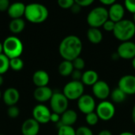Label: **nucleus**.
Returning <instances> with one entry per match:
<instances>
[{
  "instance_id": "f257e3e1",
  "label": "nucleus",
  "mask_w": 135,
  "mask_h": 135,
  "mask_svg": "<svg viewBox=\"0 0 135 135\" xmlns=\"http://www.w3.org/2000/svg\"><path fill=\"white\" fill-rule=\"evenodd\" d=\"M83 45L81 39L75 35H69L64 37L59 47V52L63 60L72 62L80 57Z\"/></svg>"
},
{
  "instance_id": "f03ea898",
  "label": "nucleus",
  "mask_w": 135,
  "mask_h": 135,
  "mask_svg": "<svg viewBox=\"0 0 135 135\" xmlns=\"http://www.w3.org/2000/svg\"><path fill=\"white\" fill-rule=\"evenodd\" d=\"M49 15L47 8L40 3H30L26 5L25 17L27 21L33 24H40L44 22Z\"/></svg>"
},
{
  "instance_id": "7ed1b4c3",
  "label": "nucleus",
  "mask_w": 135,
  "mask_h": 135,
  "mask_svg": "<svg viewBox=\"0 0 135 135\" xmlns=\"http://www.w3.org/2000/svg\"><path fill=\"white\" fill-rule=\"evenodd\" d=\"M113 35L121 42L131 41L135 36V24L133 21L128 19H123L115 23Z\"/></svg>"
},
{
  "instance_id": "20e7f679",
  "label": "nucleus",
  "mask_w": 135,
  "mask_h": 135,
  "mask_svg": "<svg viewBox=\"0 0 135 135\" xmlns=\"http://www.w3.org/2000/svg\"><path fill=\"white\" fill-rule=\"evenodd\" d=\"M2 45L3 54L9 59L19 58L24 50V46L21 40L15 36L6 37L3 41Z\"/></svg>"
},
{
  "instance_id": "39448f33",
  "label": "nucleus",
  "mask_w": 135,
  "mask_h": 135,
  "mask_svg": "<svg viewBox=\"0 0 135 135\" xmlns=\"http://www.w3.org/2000/svg\"><path fill=\"white\" fill-rule=\"evenodd\" d=\"M109 19L108 10L104 6H97L91 9L87 15V23L90 28H97L103 26V25Z\"/></svg>"
},
{
  "instance_id": "423d86ee",
  "label": "nucleus",
  "mask_w": 135,
  "mask_h": 135,
  "mask_svg": "<svg viewBox=\"0 0 135 135\" xmlns=\"http://www.w3.org/2000/svg\"><path fill=\"white\" fill-rule=\"evenodd\" d=\"M85 85L81 81H70L66 83L62 89L63 95L69 100H78L85 93Z\"/></svg>"
},
{
  "instance_id": "0eeeda50",
  "label": "nucleus",
  "mask_w": 135,
  "mask_h": 135,
  "mask_svg": "<svg viewBox=\"0 0 135 135\" xmlns=\"http://www.w3.org/2000/svg\"><path fill=\"white\" fill-rule=\"evenodd\" d=\"M96 113L99 119L103 121H109L115 115V108L112 102L103 100L100 102L96 108Z\"/></svg>"
},
{
  "instance_id": "6e6552de",
  "label": "nucleus",
  "mask_w": 135,
  "mask_h": 135,
  "mask_svg": "<svg viewBox=\"0 0 135 135\" xmlns=\"http://www.w3.org/2000/svg\"><path fill=\"white\" fill-rule=\"evenodd\" d=\"M50 106L54 113L61 115L68 109L69 100L62 93H54L50 100Z\"/></svg>"
},
{
  "instance_id": "1a4fd4ad",
  "label": "nucleus",
  "mask_w": 135,
  "mask_h": 135,
  "mask_svg": "<svg viewBox=\"0 0 135 135\" xmlns=\"http://www.w3.org/2000/svg\"><path fill=\"white\" fill-rule=\"evenodd\" d=\"M51 112L50 109L43 104L36 105L32 109V118L40 124H46L50 122Z\"/></svg>"
},
{
  "instance_id": "9d476101",
  "label": "nucleus",
  "mask_w": 135,
  "mask_h": 135,
  "mask_svg": "<svg viewBox=\"0 0 135 135\" xmlns=\"http://www.w3.org/2000/svg\"><path fill=\"white\" fill-rule=\"evenodd\" d=\"M78 108L85 115L94 112L97 108L95 99L89 94H84L78 100Z\"/></svg>"
},
{
  "instance_id": "9b49d317",
  "label": "nucleus",
  "mask_w": 135,
  "mask_h": 135,
  "mask_svg": "<svg viewBox=\"0 0 135 135\" xmlns=\"http://www.w3.org/2000/svg\"><path fill=\"white\" fill-rule=\"evenodd\" d=\"M116 53L120 59L132 60L135 58V43L131 40L122 42L119 45Z\"/></svg>"
},
{
  "instance_id": "f8f14e48",
  "label": "nucleus",
  "mask_w": 135,
  "mask_h": 135,
  "mask_svg": "<svg viewBox=\"0 0 135 135\" xmlns=\"http://www.w3.org/2000/svg\"><path fill=\"white\" fill-rule=\"evenodd\" d=\"M118 88L120 89L127 96L135 94V76L133 74H127L123 76L119 82Z\"/></svg>"
},
{
  "instance_id": "ddd939ff",
  "label": "nucleus",
  "mask_w": 135,
  "mask_h": 135,
  "mask_svg": "<svg viewBox=\"0 0 135 135\" xmlns=\"http://www.w3.org/2000/svg\"><path fill=\"white\" fill-rule=\"evenodd\" d=\"M92 91L94 97L100 100H106L108 97H110L111 89L109 85L102 80H99L93 86H92Z\"/></svg>"
},
{
  "instance_id": "4468645a",
  "label": "nucleus",
  "mask_w": 135,
  "mask_h": 135,
  "mask_svg": "<svg viewBox=\"0 0 135 135\" xmlns=\"http://www.w3.org/2000/svg\"><path fill=\"white\" fill-rule=\"evenodd\" d=\"M108 10V17L110 20L117 23L123 20L125 15V7L121 3L115 2L112 6L109 7Z\"/></svg>"
},
{
  "instance_id": "2eb2a0df",
  "label": "nucleus",
  "mask_w": 135,
  "mask_h": 135,
  "mask_svg": "<svg viewBox=\"0 0 135 135\" xmlns=\"http://www.w3.org/2000/svg\"><path fill=\"white\" fill-rule=\"evenodd\" d=\"M22 135H37L40 131V123L33 118L27 119L21 125Z\"/></svg>"
},
{
  "instance_id": "dca6fc26",
  "label": "nucleus",
  "mask_w": 135,
  "mask_h": 135,
  "mask_svg": "<svg viewBox=\"0 0 135 135\" xmlns=\"http://www.w3.org/2000/svg\"><path fill=\"white\" fill-rule=\"evenodd\" d=\"M2 100L5 104L8 107L14 106L19 101L20 99V93L15 88L10 87L6 89V91L2 94Z\"/></svg>"
},
{
  "instance_id": "f3484780",
  "label": "nucleus",
  "mask_w": 135,
  "mask_h": 135,
  "mask_svg": "<svg viewBox=\"0 0 135 135\" xmlns=\"http://www.w3.org/2000/svg\"><path fill=\"white\" fill-rule=\"evenodd\" d=\"M53 93H54L52 89L48 86L40 87V88H36L34 90L33 97L36 101H38L40 104H43L47 101H50L51 98L53 96Z\"/></svg>"
},
{
  "instance_id": "a211bd4d",
  "label": "nucleus",
  "mask_w": 135,
  "mask_h": 135,
  "mask_svg": "<svg viewBox=\"0 0 135 135\" xmlns=\"http://www.w3.org/2000/svg\"><path fill=\"white\" fill-rule=\"evenodd\" d=\"M78 113L72 109H67L64 113L61 115L60 122L58 123L59 127L61 126H69L72 127L76 123L78 120Z\"/></svg>"
},
{
  "instance_id": "6ab92c4d",
  "label": "nucleus",
  "mask_w": 135,
  "mask_h": 135,
  "mask_svg": "<svg viewBox=\"0 0 135 135\" xmlns=\"http://www.w3.org/2000/svg\"><path fill=\"white\" fill-rule=\"evenodd\" d=\"M50 81V77L47 72L44 70H39L35 71L32 75V81L36 88L47 86Z\"/></svg>"
},
{
  "instance_id": "aec40b11",
  "label": "nucleus",
  "mask_w": 135,
  "mask_h": 135,
  "mask_svg": "<svg viewBox=\"0 0 135 135\" xmlns=\"http://www.w3.org/2000/svg\"><path fill=\"white\" fill-rule=\"evenodd\" d=\"M25 6H26L23 2H13L10 4L7 10V13L12 19L21 18V17L25 15Z\"/></svg>"
},
{
  "instance_id": "412c9836",
  "label": "nucleus",
  "mask_w": 135,
  "mask_h": 135,
  "mask_svg": "<svg viewBox=\"0 0 135 135\" xmlns=\"http://www.w3.org/2000/svg\"><path fill=\"white\" fill-rule=\"evenodd\" d=\"M99 81L98 73L93 70H88L82 74L81 81L84 85L93 86Z\"/></svg>"
},
{
  "instance_id": "4be33fe9",
  "label": "nucleus",
  "mask_w": 135,
  "mask_h": 135,
  "mask_svg": "<svg viewBox=\"0 0 135 135\" xmlns=\"http://www.w3.org/2000/svg\"><path fill=\"white\" fill-rule=\"evenodd\" d=\"M87 38L93 44H98L103 40L102 32L97 28H89L87 31Z\"/></svg>"
},
{
  "instance_id": "5701e85b",
  "label": "nucleus",
  "mask_w": 135,
  "mask_h": 135,
  "mask_svg": "<svg viewBox=\"0 0 135 135\" xmlns=\"http://www.w3.org/2000/svg\"><path fill=\"white\" fill-rule=\"evenodd\" d=\"M25 28V22L22 18L12 19L9 24V31L13 34L21 33Z\"/></svg>"
},
{
  "instance_id": "b1692460",
  "label": "nucleus",
  "mask_w": 135,
  "mask_h": 135,
  "mask_svg": "<svg viewBox=\"0 0 135 135\" xmlns=\"http://www.w3.org/2000/svg\"><path fill=\"white\" fill-rule=\"evenodd\" d=\"M74 66H73V63L70 61H67V60H63L62 61L58 67V70L59 73L61 76L62 77H68L70 76L72 72L74 71Z\"/></svg>"
},
{
  "instance_id": "393cba45",
  "label": "nucleus",
  "mask_w": 135,
  "mask_h": 135,
  "mask_svg": "<svg viewBox=\"0 0 135 135\" xmlns=\"http://www.w3.org/2000/svg\"><path fill=\"white\" fill-rule=\"evenodd\" d=\"M110 97L112 100V103L115 104H121L123 101H125L126 98H127V95L118 87L115 88V89H113L111 92L110 94Z\"/></svg>"
},
{
  "instance_id": "a878e982",
  "label": "nucleus",
  "mask_w": 135,
  "mask_h": 135,
  "mask_svg": "<svg viewBox=\"0 0 135 135\" xmlns=\"http://www.w3.org/2000/svg\"><path fill=\"white\" fill-rule=\"evenodd\" d=\"M9 69V59L4 54L0 55V75L4 74Z\"/></svg>"
},
{
  "instance_id": "bb28decb",
  "label": "nucleus",
  "mask_w": 135,
  "mask_h": 135,
  "mask_svg": "<svg viewBox=\"0 0 135 135\" xmlns=\"http://www.w3.org/2000/svg\"><path fill=\"white\" fill-rule=\"evenodd\" d=\"M24 67L23 60L19 58H14L9 59V68H11L13 71H20Z\"/></svg>"
},
{
  "instance_id": "cd10ccee",
  "label": "nucleus",
  "mask_w": 135,
  "mask_h": 135,
  "mask_svg": "<svg viewBox=\"0 0 135 135\" xmlns=\"http://www.w3.org/2000/svg\"><path fill=\"white\" fill-rule=\"evenodd\" d=\"M57 135H76V130L73 127L61 126L58 129Z\"/></svg>"
},
{
  "instance_id": "c85d7f7f",
  "label": "nucleus",
  "mask_w": 135,
  "mask_h": 135,
  "mask_svg": "<svg viewBox=\"0 0 135 135\" xmlns=\"http://www.w3.org/2000/svg\"><path fill=\"white\" fill-rule=\"evenodd\" d=\"M99 120H100V119L95 112L89 113L88 115H85V121H86L87 124L90 127L96 126L98 123Z\"/></svg>"
},
{
  "instance_id": "c756f323",
  "label": "nucleus",
  "mask_w": 135,
  "mask_h": 135,
  "mask_svg": "<svg viewBox=\"0 0 135 135\" xmlns=\"http://www.w3.org/2000/svg\"><path fill=\"white\" fill-rule=\"evenodd\" d=\"M72 63H73V66H74V70L81 71L85 67V62L81 57H78V58L75 59L74 60L72 61Z\"/></svg>"
},
{
  "instance_id": "7c9ffc66",
  "label": "nucleus",
  "mask_w": 135,
  "mask_h": 135,
  "mask_svg": "<svg viewBox=\"0 0 135 135\" xmlns=\"http://www.w3.org/2000/svg\"><path fill=\"white\" fill-rule=\"evenodd\" d=\"M7 115H8V116L9 118L15 119L20 115V110L16 105L9 107L8 109H7Z\"/></svg>"
},
{
  "instance_id": "2f4dec72",
  "label": "nucleus",
  "mask_w": 135,
  "mask_h": 135,
  "mask_svg": "<svg viewBox=\"0 0 135 135\" xmlns=\"http://www.w3.org/2000/svg\"><path fill=\"white\" fill-rule=\"evenodd\" d=\"M76 135H93V132L89 127L81 126L76 130Z\"/></svg>"
},
{
  "instance_id": "473e14b6",
  "label": "nucleus",
  "mask_w": 135,
  "mask_h": 135,
  "mask_svg": "<svg viewBox=\"0 0 135 135\" xmlns=\"http://www.w3.org/2000/svg\"><path fill=\"white\" fill-rule=\"evenodd\" d=\"M74 4V0H59L58 5L60 8L64 9H70L72 6Z\"/></svg>"
},
{
  "instance_id": "72a5a7b5",
  "label": "nucleus",
  "mask_w": 135,
  "mask_h": 135,
  "mask_svg": "<svg viewBox=\"0 0 135 135\" xmlns=\"http://www.w3.org/2000/svg\"><path fill=\"white\" fill-rule=\"evenodd\" d=\"M124 7L130 13H135V0H127L124 2Z\"/></svg>"
},
{
  "instance_id": "f704fd0d",
  "label": "nucleus",
  "mask_w": 135,
  "mask_h": 135,
  "mask_svg": "<svg viewBox=\"0 0 135 135\" xmlns=\"http://www.w3.org/2000/svg\"><path fill=\"white\" fill-rule=\"evenodd\" d=\"M115 23L114 21H112V20L108 19L104 25H103V28L106 32H112L115 29Z\"/></svg>"
},
{
  "instance_id": "c9c22d12",
  "label": "nucleus",
  "mask_w": 135,
  "mask_h": 135,
  "mask_svg": "<svg viewBox=\"0 0 135 135\" xmlns=\"http://www.w3.org/2000/svg\"><path fill=\"white\" fill-rule=\"evenodd\" d=\"M82 74L81 70H74V71L71 74V78L72 81H81V77H82Z\"/></svg>"
},
{
  "instance_id": "e433bc0d",
  "label": "nucleus",
  "mask_w": 135,
  "mask_h": 135,
  "mask_svg": "<svg viewBox=\"0 0 135 135\" xmlns=\"http://www.w3.org/2000/svg\"><path fill=\"white\" fill-rule=\"evenodd\" d=\"M75 2L82 8V7H88L91 6L94 2V1L93 0H76Z\"/></svg>"
},
{
  "instance_id": "4c0bfd02",
  "label": "nucleus",
  "mask_w": 135,
  "mask_h": 135,
  "mask_svg": "<svg viewBox=\"0 0 135 135\" xmlns=\"http://www.w3.org/2000/svg\"><path fill=\"white\" fill-rule=\"evenodd\" d=\"M9 6H10V3L8 0H0V11L1 12L7 11Z\"/></svg>"
},
{
  "instance_id": "58836bf2",
  "label": "nucleus",
  "mask_w": 135,
  "mask_h": 135,
  "mask_svg": "<svg viewBox=\"0 0 135 135\" xmlns=\"http://www.w3.org/2000/svg\"><path fill=\"white\" fill-rule=\"evenodd\" d=\"M60 119H61V115H60L56 114V113H54V112L51 113V118H50V122H51L53 123L58 124L60 122Z\"/></svg>"
},
{
  "instance_id": "ea45409f",
  "label": "nucleus",
  "mask_w": 135,
  "mask_h": 135,
  "mask_svg": "<svg viewBox=\"0 0 135 135\" xmlns=\"http://www.w3.org/2000/svg\"><path fill=\"white\" fill-rule=\"evenodd\" d=\"M81 7L78 5V4H77L76 2H75V1H74V4L72 6V7L70 8V11L73 13H74V14H78V13H79L80 12H81Z\"/></svg>"
},
{
  "instance_id": "a19ab883",
  "label": "nucleus",
  "mask_w": 135,
  "mask_h": 135,
  "mask_svg": "<svg viewBox=\"0 0 135 135\" xmlns=\"http://www.w3.org/2000/svg\"><path fill=\"white\" fill-rule=\"evenodd\" d=\"M115 2V0H100V3L103 5V6H112L114 3Z\"/></svg>"
},
{
  "instance_id": "79ce46f5",
  "label": "nucleus",
  "mask_w": 135,
  "mask_h": 135,
  "mask_svg": "<svg viewBox=\"0 0 135 135\" xmlns=\"http://www.w3.org/2000/svg\"><path fill=\"white\" fill-rule=\"evenodd\" d=\"M98 135H112V132L108 130H103L99 132Z\"/></svg>"
},
{
  "instance_id": "37998d69",
  "label": "nucleus",
  "mask_w": 135,
  "mask_h": 135,
  "mask_svg": "<svg viewBox=\"0 0 135 135\" xmlns=\"http://www.w3.org/2000/svg\"><path fill=\"white\" fill-rule=\"evenodd\" d=\"M131 119L133 123L135 124V104L134 105L133 108H132V112H131Z\"/></svg>"
},
{
  "instance_id": "c03bdc74",
  "label": "nucleus",
  "mask_w": 135,
  "mask_h": 135,
  "mask_svg": "<svg viewBox=\"0 0 135 135\" xmlns=\"http://www.w3.org/2000/svg\"><path fill=\"white\" fill-rule=\"evenodd\" d=\"M119 135H135V134H133L132 132H130V131H124V132L120 133Z\"/></svg>"
},
{
  "instance_id": "a18cd8bd",
  "label": "nucleus",
  "mask_w": 135,
  "mask_h": 135,
  "mask_svg": "<svg viewBox=\"0 0 135 135\" xmlns=\"http://www.w3.org/2000/svg\"><path fill=\"white\" fill-rule=\"evenodd\" d=\"M3 54V45H2V43L0 42V55Z\"/></svg>"
},
{
  "instance_id": "49530a36",
  "label": "nucleus",
  "mask_w": 135,
  "mask_h": 135,
  "mask_svg": "<svg viewBox=\"0 0 135 135\" xmlns=\"http://www.w3.org/2000/svg\"><path fill=\"white\" fill-rule=\"evenodd\" d=\"M3 81H4L3 77H2V75H0V86L3 84Z\"/></svg>"
},
{
  "instance_id": "de8ad7c7",
  "label": "nucleus",
  "mask_w": 135,
  "mask_h": 135,
  "mask_svg": "<svg viewBox=\"0 0 135 135\" xmlns=\"http://www.w3.org/2000/svg\"><path fill=\"white\" fill-rule=\"evenodd\" d=\"M132 66H133L134 70H135V58L132 59Z\"/></svg>"
},
{
  "instance_id": "09e8293b",
  "label": "nucleus",
  "mask_w": 135,
  "mask_h": 135,
  "mask_svg": "<svg viewBox=\"0 0 135 135\" xmlns=\"http://www.w3.org/2000/svg\"><path fill=\"white\" fill-rule=\"evenodd\" d=\"M133 22L135 24V13L133 14Z\"/></svg>"
},
{
  "instance_id": "8fccbe9b",
  "label": "nucleus",
  "mask_w": 135,
  "mask_h": 135,
  "mask_svg": "<svg viewBox=\"0 0 135 135\" xmlns=\"http://www.w3.org/2000/svg\"><path fill=\"white\" fill-rule=\"evenodd\" d=\"M2 97V93H1V91H0V99H1V97Z\"/></svg>"
},
{
  "instance_id": "3c124183",
  "label": "nucleus",
  "mask_w": 135,
  "mask_h": 135,
  "mask_svg": "<svg viewBox=\"0 0 135 135\" xmlns=\"http://www.w3.org/2000/svg\"><path fill=\"white\" fill-rule=\"evenodd\" d=\"M0 135H4V134H0Z\"/></svg>"
}]
</instances>
